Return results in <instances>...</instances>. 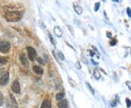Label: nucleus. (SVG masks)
Returning <instances> with one entry per match:
<instances>
[{
    "label": "nucleus",
    "instance_id": "7ed1b4c3",
    "mask_svg": "<svg viewBox=\"0 0 131 108\" xmlns=\"http://www.w3.org/2000/svg\"><path fill=\"white\" fill-rule=\"evenodd\" d=\"M26 50H27V52H28V56H29V58L31 60V61H34L37 56V52L35 50L34 48H33L32 47H27L26 48Z\"/></svg>",
    "mask_w": 131,
    "mask_h": 108
},
{
    "label": "nucleus",
    "instance_id": "6e6552de",
    "mask_svg": "<svg viewBox=\"0 0 131 108\" xmlns=\"http://www.w3.org/2000/svg\"><path fill=\"white\" fill-rule=\"evenodd\" d=\"M58 107L59 108H68V101L66 99L61 100L58 103Z\"/></svg>",
    "mask_w": 131,
    "mask_h": 108
},
{
    "label": "nucleus",
    "instance_id": "a211bd4d",
    "mask_svg": "<svg viewBox=\"0 0 131 108\" xmlns=\"http://www.w3.org/2000/svg\"><path fill=\"white\" fill-rule=\"evenodd\" d=\"M126 104H127V107L129 108V107H130V106H131V101H130V100L129 99H126Z\"/></svg>",
    "mask_w": 131,
    "mask_h": 108
},
{
    "label": "nucleus",
    "instance_id": "1a4fd4ad",
    "mask_svg": "<svg viewBox=\"0 0 131 108\" xmlns=\"http://www.w3.org/2000/svg\"><path fill=\"white\" fill-rule=\"evenodd\" d=\"M33 71L38 75H42L43 73V69L39 66H34Z\"/></svg>",
    "mask_w": 131,
    "mask_h": 108
},
{
    "label": "nucleus",
    "instance_id": "0eeeda50",
    "mask_svg": "<svg viewBox=\"0 0 131 108\" xmlns=\"http://www.w3.org/2000/svg\"><path fill=\"white\" fill-rule=\"evenodd\" d=\"M54 33L58 37H61L63 35V31L58 26L54 27Z\"/></svg>",
    "mask_w": 131,
    "mask_h": 108
},
{
    "label": "nucleus",
    "instance_id": "412c9836",
    "mask_svg": "<svg viewBox=\"0 0 131 108\" xmlns=\"http://www.w3.org/2000/svg\"><path fill=\"white\" fill-rule=\"evenodd\" d=\"M116 40H111V41L110 42V45H111V46H114V45H116Z\"/></svg>",
    "mask_w": 131,
    "mask_h": 108
},
{
    "label": "nucleus",
    "instance_id": "39448f33",
    "mask_svg": "<svg viewBox=\"0 0 131 108\" xmlns=\"http://www.w3.org/2000/svg\"><path fill=\"white\" fill-rule=\"evenodd\" d=\"M8 81H9V73L7 72L0 79V84L2 85H5L8 83Z\"/></svg>",
    "mask_w": 131,
    "mask_h": 108
},
{
    "label": "nucleus",
    "instance_id": "4468645a",
    "mask_svg": "<svg viewBox=\"0 0 131 108\" xmlns=\"http://www.w3.org/2000/svg\"><path fill=\"white\" fill-rule=\"evenodd\" d=\"M63 97H64V93H57L56 96H55V98H56L57 100H61V99H63Z\"/></svg>",
    "mask_w": 131,
    "mask_h": 108
},
{
    "label": "nucleus",
    "instance_id": "aec40b11",
    "mask_svg": "<svg viewBox=\"0 0 131 108\" xmlns=\"http://www.w3.org/2000/svg\"><path fill=\"white\" fill-rule=\"evenodd\" d=\"M86 84H87V85L88 86V88H89V89L90 90V91L92 92V94H94V91H93V89L92 88V87L90 86V85L88 83H86Z\"/></svg>",
    "mask_w": 131,
    "mask_h": 108
},
{
    "label": "nucleus",
    "instance_id": "f3484780",
    "mask_svg": "<svg viewBox=\"0 0 131 108\" xmlns=\"http://www.w3.org/2000/svg\"><path fill=\"white\" fill-rule=\"evenodd\" d=\"M99 7H100V2H97V3H95L94 10H95V12H96V11H98V9H99Z\"/></svg>",
    "mask_w": 131,
    "mask_h": 108
},
{
    "label": "nucleus",
    "instance_id": "f03ea898",
    "mask_svg": "<svg viewBox=\"0 0 131 108\" xmlns=\"http://www.w3.org/2000/svg\"><path fill=\"white\" fill-rule=\"evenodd\" d=\"M10 43L6 40H1L0 41V52L1 53H7L10 49Z\"/></svg>",
    "mask_w": 131,
    "mask_h": 108
},
{
    "label": "nucleus",
    "instance_id": "4be33fe9",
    "mask_svg": "<svg viewBox=\"0 0 131 108\" xmlns=\"http://www.w3.org/2000/svg\"><path fill=\"white\" fill-rule=\"evenodd\" d=\"M126 85L128 86L129 89H130V90H131V82H130V81H127V82H126Z\"/></svg>",
    "mask_w": 131,
    "mask_h": 108
},
{
    "label": "nucleus",
    "instance_id": "423d86ee",
    "mask_svg": "<svg viewBox=\"0 0 131 108\" xmlns=\"http://www.w3.org/2000/svg\"><path fill=\"white\" fill-rule=\"evenodd\" d=\"M20 61L23 66H28L29 65V61H28L27 58L24 53H21L20 55Z\"/></svg>",
    "mask_w": 131,
    "mask_h": 108
},
{
    "label": "nucleus",
    "instance_id": "5701e85b",
    "mask_svg": "<svg viewBox=\"0 0 131 108\" xmlns=\"http://www.w3.org/2000/svg\"><path fill=\"white\" fill-rule=\"evenodd\" d=\"M37 61H38V62H39L41 64H44V61H42V59L41 58H37Z\"/></svg>",
    "mask_w": 131,
    "mask_h": 108
},
{
    "label": "nucleus",
    "instance_id": "f257e3e1",
    "mask_svg": "<svg viewBox=\"0 0 131 108\" xmlns=\"http://www.w3.org/2000/svg\"><path fill=\"white\" fill-rule=\"evenodd\" d=\"M5 18L8 21L15 22L21 19V13L18 11H8L4 15Z\"/></svg>",
    "mask_w": 131,
    "mask_h": 108
},
{
    "label": "nucleus",
    "instance_id": "6ab92c4d",
    "mask_svg": "<svg viewBox=\"0 0 131 108\" xmlns=\"http://www.w3.org/2000/svg\"><path fill=\"white\" fill-rule=\"evenodd\" d=\"M127 13L128 16H129L130 18H131V10H130V8H127Z\"/></svg>",
    "mask_w": 131,
    "mask_h": 108
},
{
    "label": "nucleus",
    "instance_id": "b1692460",
    "mask_svg": "<svg viewBox=\"0 0 131 108\" xmlns=\"http://www.w3.org/2000/svg\"><path fill=\"white\" fill-rule=\"evenodd\" d=\"M2 93L1 91H0V101H2Z\"/></svg>",
    "mask_w": 131,
    "mask_h": 108
},
{
    "label": "nucleus",
    "instance_id": "20e7f679",
    "mask_svg": "<svg viewBox=\"0 0 131 108\" xmlns=\"http://www.w3.org/2000/svg\"><path fill=\"white\" fill-rule=\"evenodd\" d=\"M12 91L15 93H19L21 92V86L18 81H15L12 85Z\"/></svg>",
    "mask_w": 131,
    "mask_h": 108
},
{
    "label": "nucleus",
    "instance_id": "393cba45",
    "mask_svg": "<svg viewBox=\"0 0 131 108\" xmlns=\"http://www.w3.org/2000/svg\"><path fill=\"white\" fill-rule=\"evenodd\" d=\"M107 35H108V37H111V33L107 32Z\"/></svg>",
    "mask_w": 131,
    "mask_h": 108
},
{
    "label": "nucleus",
    "instance_id": "9b49d317",
    "mask_svg": "<svg viewBox=\"0 0 131 108\" xmlns=\"http://www.w3.org/2000/svg\"><path fill=\"white\" fill-rule=\"evenodd\" d=\"M41 108H52V104L50 101H44L43 103L42 104Z\"/></svg>",
    "mask_w": 131,
    "mask_h": 108
},
{
    "label": "nucleus",
    "instance_id": "ddd939ff",
    "mask_svg": "<svg viewBox=\"0 0 131 108\" xmlns=\"http://www.w3.org/2000/svg\"><path fill=\"white\" fill-rule=\"evenodd\" d=\"M93 75L94 77L96 78V79H99L100 77V74L99 72V71L98 69H95L94 70V72H93Z\"/></svg>",
    "mask_w": 131,
    "mask_h": 108
},
{
    "label": "nucleus",
    "instance_id": "dca6fc26",
    "mask_svg": "<svg viewBox=\"0 0 131 108\" xmlns=\"http://www.w3.org/2000/svg\"><path fill=\"white\" fill-rule=\"evenodd\" d=\"M49 37H50V41H51V42L54 45H55V40H54V38L53 37V35L52 34H49Z\"/></svg>",
    "mask_w": 131,
    "mask_h": 108
},
{
    "label": "nucleus",
    "instance_id": "9d476101",
    "mask_svg": "<svg viewBox=\"0 0 131 108\" xmlns=\"http://www.w3.org/2000/svg\"><path fill=\"white\" fill-rule=\"evenodd\" d=\"M74 10L78 15H80V14L82 13V8L77 4L74 5Z\"/></svg>",
    "mask_w": 131,
    "mask_h": 108
},
{
    "label": "nucleus",
    "instance_id": "a878e982",
    "mask_svg": "<svg viewBox=\"0 0 131 108\" xmlns=\"http://www.w3.org/2000/svg\"><path fill=\"white\" fill-rule=\"evenodd\" d=\"M90 56H94V53H93V52H92V51H90Z\"/></svg>",
    "mask_w": 131,
    "mask_h": 108
},
{
    "label": "nucleus",
    "instance_id": "2eb2a0df",
    "mask_svg": "<svg viewBox=\"0 0 131 108\" xmlns=\"http://www.w3.org/2000/svg\"><path fill=\"white\" fill-rule=\"evenodd\" d=\"M58 56H59V58H60L61 60H65V57H64L63 54L61 51H58Z\"/></svg>",
    "mask_w": 131,
    "mask_h": 108
},
{
    "label": "nucleus",
    "instance_id": "f8f14e48",
    "mask_svg": "<svg viewBox=\"0 0 131 108\" xmlns=\"http://www.w3.org/2000/svg\"><path fill=\"white\" fill-rule=\"evenodd\" d=\"M8 62V58L2 57V56H0V65H4Z\"/></svg>",
    "mask_w": 131,
    "mask_h": 108
}]
</instances>
